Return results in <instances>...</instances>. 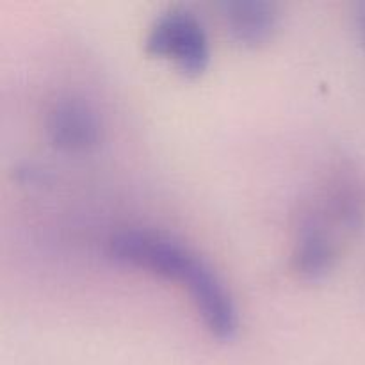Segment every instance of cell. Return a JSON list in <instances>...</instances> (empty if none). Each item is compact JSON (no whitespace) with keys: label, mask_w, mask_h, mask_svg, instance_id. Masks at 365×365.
Listing matches in <instances>:
<instances>
[{"label":"cell","mask_w":365,"mask_h":365,"mask_svg":"<svg viewBox=\"0 0 365 365\" xmlns=\"http://www.w3.org/2000/svg\"><path fill=\"white\" fill-rule=\"evenodd\" d=\"M146 50L177 64L185 73H202L210 63V41L202 20L184 7H171L152 21Z\"/></svg>","instance_id":"2"},{"label":"cell","mask_w":365,"mask_h":365,"mask_svg":"<svg viewBox=\"0 0 365 365\" xmlns=\"http://www.w3.org/2000/svg\"><path fill=\"white\" fill-rule=\"evenodd\" d=\"M341 255V242L314 230H296L291 266L305 280L323 278L334 269Z\"/></svg>","instance_id":"5"},{"label":"cell","mask_w":365,"mask_h":365,"mask_svg":"<svg viewBox=\"0 0 365 365\" xmlns=\"http://www.w3.org/2000/svg\"><path fill=\"white\" fill-rule=\"evenodd\" d=\"M113 259L180 282L191 294L203 323L221 341H230L239 330L234 298L212 267L191 248L171 235L132 228L109 239Z\"/></svg>","instance_id":"1"},{"label":"cell","mask_w":365,"mask_h":365,"mask_svg":"<svg viewBox=\"0 0 365 365\" xmlns=\"http://www.w3.org/2000/svg\"><path fill=\"white\" fill-rule=\"evenodd\" d=\"M221 18L235 41L260 45L273 36L278 24L277 6L264 0H230L221 4Z\"/></svg>","instance_id":"4"},{"label":"cell","mask_w":365,"mask_h":365,"mask_svg":"<svg viewBox=\"0 0 365 365\" xmlns=\"http://www.w3.org/2000/svg\"><path fill=\"white\" fill-rule=\"evenodd\" d=\"M355 25H356V32H359L360 41L365 45V2L359 4V7H356Z\"/></svg>","instance_id":"6"},{"label":"cell","mask_w":365,"mask_h":365,"mask_svg":"<svg viewBox=\"0 0 365 365\" xmlns=\"http://www.w3.org/2000/svg\"><path fill=\"white\" fill-rule=\"evenodd\" d=\"M48 141L64 152H89L102 139V123L91 103L78 96H59L45 114Z\"/></svg>","instance_id":"3"}]
</instances>
